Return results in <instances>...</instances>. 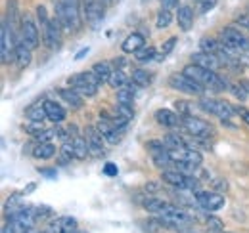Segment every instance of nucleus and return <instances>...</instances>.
I'll return each instance as SVG.
<instances>
[{
    "label": "nucleus",
    "mask_w": 249,
    "mask_h": 233,
    "mask_svg": "<svg viewBox=\"0 0 249 233\" xmlns=\"http://www.w3.org/2000/svg\"><path fill=\"white\" fill-rule=\"evenodd\" d=\"M182 73L188 75L190 79L197 81L199 84H203L205 88H213V90H226V88L230 86V83H228L224 77H220L217 71L205 69V67H201V65H197V63H190V65H186V67L182 69Z\"/></svg>",
    "instance_id": "obj_1"
},
{
    "label": "nucleus",
    "mask_w": 249,
    "mask_h": 233,
    "mask_svg": "<svg viewBox=\"0 0 249 233\" xmlns=\"http://www.w3.org/2000/svg\"><path fill=\"white\" fill-rule=\"evenodd\" d=\"M56 19L63 31H77L81 27L79 17V0H58L56 2Z\"/></svg>",
    "instance_id": "obj_2"
},
{
    "label": "nucleus",
    "mask_w": 249,
    "mask_h": 233,
    "mask_svg": "<svg viewBox=\"0 0 249 233\" xmlns=\"http://www.w3.org/2000/svg\"><path fill=\"white\" fill-rule=\"evenodd\" d=\"M218 38H220V44L226 50L234 52V54H242V52L248 54L249 52V38L240 29H236V27H224V29H220Z\"/></svg>",
    "instance_id": "obj_3"
},
{
    "label": "nucleus",
    "mask_w": 249,
    "mask_h": 233,
    "mask_svg": "<svg viewBox=\"0 0 249 233\" xmlns=\"http://www.w3.org/2000/svg\"><path fill=\"white\" fill-rule=\"evenodd\" d=\"M102 84V81L96 77L94 71H85V73H79V75H73L69 79V86L75 88L83 98H92L98 92V86Z\"/></svg>",
    "instance_id": "obj_4"
},
{
    "label": "nucleus",
    "mask_w": 249,
    "mask_h": 233,
    "mask_svg": "<svg viewBox=\"0 0 249 233\" xmlns=\"http://www.w3.org/2000/svg\"><path fill=\"white\" fill-rule=\"evenodd\" d=\"M163 182L173 185V187H178V189H184V191H197L199 189V180H196L194 176L186 174V172H180V170H163Z\"/></svg>",
    "instance_id": "obj_5"
},
{
    "label": "nucleus",
    "mask_w": 249,
    "mask_h": 233,
    "mask_svg": "<svg viewBox=\"0 0 249 233\" xmlns=\"http://www.w3.org/2000/svg\"><path fill=\"white\" fill-rule=\"evenodd\" d=\"M40 27L36 25V21L33 19L29 14L21 16V29H19V40L29 46L31 50H36L40 44Z\"/></svg>",
    "instance_id": "obj_6"
},
{
    "label": "nucleus",
    "mask_w": 249,
    "mask_h": 233,
    "mask_svg": "<svg viewBox=\"0 0 249 233\" xmlns=\"http://www.w3.org/2000/svg\"><path fill=\"white\" fill-rule=\"evenodd\" d=\"M16 44H18V42H14V31H12V27H10L6 21H2V33H0V59H2L4 65L16 61Z\"/></svg>",
    "instance_id": "obj_7"
},
{
    "label": "nucleus",
    "mask_w": 249,
    "mask_h": 233,
    "mask_svg": "<svg viewBox=\"0 0 249 233\" xmlns=\"http://www.w3.org/2000/svg\"><path fill=\"white\" fill-rule=\"evenodd\" d=\"M169 84H171V88H175V90H178V92H184L188 96H199V98H201L203 92H205V86H203V84H199L197 81L190 79L184 73L173 75V77L169 79Z\"/></svg>",
    "instance_id": "obj_8"
},
{
    "label": "nucleus",
    "mask_w": 249,
    "mask_h": 233,
    "mask_svg": "<svg viewBox=\"0 0 249 233\" xmlns=\"http://www.w3.org/2000/svg\"><path fill=\"white\" fill-rule=\"evenodd\" d=\"M182 128L186 130L190 136H196V138H207L211 134L209 122H205L203 118H197V116L194 115L182 116Z\"/></svg>",
    "instance_id": "obj_9"
},
{
    "label": "nucleus",
    "mask_w": 249,
    "mask_h": 233,
    "mask_svg": "<svg viewBox=\"0 0 249 233\" xmlns=\"http://www.w3.org/2000/svg\"><path fill=\"white\" fill-rule=\"evenodd\" d=\"M62 31H63L62 25H60V21H58L56 17L50 19V21L40 29L44 46H48V48H58L60 42H62Z\"/></svg>",
    "instance_id": "obj_10"
},
{
    "label": "nucleus",
    "mask_w": 249,
    "mask_h": 233,
    "mask_svg": "<svg viewBox=\"0 0 249 233\" xmlns=\"http://www.w3.org/2000/svg\"><path fill=\"white\" fill-rule=\"evenodd\" d=\"M196 201L207 212H215L224 206V197L217 191H196Z\"/></svg>",
    "instance_id": "obj_11"
},
{
    "label": "nucleus",
    "mask_w": 249,
    "mask_h": 233,
    "mask_svg": "<svg viewBox=\"0 0 249 233\" xmlns=\"http://www.w3.org/2000/svg\"><path fill=\"white\" fill-rule=\"evenodd\" d=\"M83 14L89 25L96 27L104 19V2L102 0H83Z\"/></svg>",
    "instance_id": "obj_12"
},
{
    "label": "nucleus",
    "mask_w": 249,
    "mask_h": 233,
    "mask_svg": "<svg viewBox=\"0 0 249 233\" xmlns=\"http://www.w3.org/2000/svg\"><path fill=\"white\" fill-rule=\"evenodd\" d=\"M77 220L75 218H71V216H58V218H54V220H50V224H48V232L50 233H71L77 230Z\"/></svg>",
    "instance_id": "obj_13"
},
{
    "label": "nucleus",
    "mask_w": 249,
    "mask_h": 233,
    "mask_svg": "<svg viewBox=\"0 0 249 233\" xmlns=\"http://www.w3.org/2000/svg\"><path fill=\"white\" fill-rule=\"evenodd\" d=\"M96 128H98V132L104 136V140H106L107 144L115 146V144L119 142V132H117V128L111 124V120H109L107 116H102V118L96 122Z\"/></svg>",
    "instance_id": "obj_14"
},
{
    "label": "nucleus",
    "mask_w": 249,
    "mask_h": 233,
    "mask_svg": "<svg viewBox=\"0 0 249 233\" xmlns=\"http://www.w3.org/2000/svg\"><path fill=\"white\" fill-rule=\"evenodd\" d=\"M85 138H87V144L90 147V153L94 155H104V136L98 132V128H94V126H87L85 128Z\"/></svg>",
    "instance_id": "obj_15"
},
{
    "label": "nucleus",
    "mask_w": 249,
    "mask_h": 233,
    "mask_svg": "<svg viewBox=\"0 0 249 233\" xmlns=\"http://www.w3.org/2000/svg\"><path fill=\"white\" fill-rule=\"evenodd\" d=\"M192 63H197L205 69H211V71H217L218 67L222 65V61L218 59V56H213V54H207V52H196L192 54Z\"/></svg>",
    "instance_id": "obj_16"
},
{
    "label": "nucleus",
    "mask_w": 249,
    "mask_h": 233,
    "mask_svg": "<svg viewBox=\"0 0 249 233\" xmlns=\"http://www.w3.org/2000/svg\"><path fill=\"white\" fill-rule=\"evenodd\" d=\"M156 120L161 126H165V128H178L182 124L180 115H177L171 109H159V111H156Z\"/></svg>",
    "instance_id": "obj_17"
},
{
    "label": "nucleus",
    "mask_w": 249,
    "mask_h": 233,
    "mask_svg": "<svg viewBox=\"0 0 249 233\" xmlns=\"http://www.w3.org/2000/svg\"><path fill=\"white\" fill-rule=\"evenodd\" d=\"M142 46H146L144 36H142L140 33H132V34H128V36L124 38V42L121 44V50H123L124 54H134V52L140 50Z\"/></svg>",
    "instance_id": "obj_18"
},
{
    "label": "nucleus",
    "mask_w": 249,
    "mask_h": 233,
    "mask_svg": "<svg viewBox=\"0 0 249 233\" xmlns=\"http://www.w3.org/2000/svg\"><path fill=\"white\" fill-rule=\"evenodd\" d=\"M44 109H46L48 120H52V122H56V124H60V122L65 120V109H63L60 103H56V101H52V100H46V101H44Z\"/></svg>",
    "instance_id": "obj_19"
},
{
    "label": "nucleus",
    "mask_w": 249,
    "mask_h": 233,
    "mask_svg": "<svg viewBox=\"0 0 249 233\" xmlns=\"http://www.w3.org/2000/svg\"><path fill=\"white\" fill-rule=\"evenodd\" d=\"M60 92V96H62V100L65 103H69L71 107H75V109H79V107H83V103H85V100H83V96L75 90V88H60L58 90Z\"/></svg>",
    "instance_id": "obj_20"
},
{
    "label": "nucleus",
    "mask_w": 249,
    "mask_h": 233,
    "mask_svg": "<svg viewBox=\"0 0 249 233\" xmlns=\"http://www.w3.org/2000/svg\"><path fill=\"white\" fill-rule=\"evenodd\" d=\"M33 59V50L29 46H25L21 40H18L16 44V61H18V67L19 69H25Z\"/></svg>",
    "instance_id": "obj_21"
},
{
    "label": "nucleus",
    "mask_w": 249,
    "mask_h": 233,
    "mask_svg": "<svg viewBox=\"0 0 249 233\" xmlns=\"http://www.w3.org/2000/svg\"><path fill=\"white\" fill-rule=\"evenodd\" d=\"M177 23L182 31H190L194 25V10L190 6H180L177 12Z\"/></svg>",
    "instance_id": "obj_22"
},
{
    "label": "nucleus",
    "mask_w": 249,
    "mask_h": 233,
    "mask_svg": "<svg viewBox=\"0 0 249 233\" xmlns=\"http://www.w3.org/2000/svg\"><path fill=\"white\" fill-rule=\"evenodd\" d=\"M56 155V146L52 142H42V144H36L33 149V157L35 159H40V161H48Z\"/></svg>",
    "instance_id": "obj_23"
},
{
    "label": "nucleus",
    "mask_w": 249,
    "mask_h": 233,
    "mask_svg": "<svg viewBox=\"0 0 249 233\" xmlns=\"http://www.w3.org/2000/svg\"><path fill=\"white\" fill-rule=\"evenodd\" d=\"M73 149H75V159H79V161L87 159V155L90 153V147L87 144V138L79 136L75 132V128H73Z\"/></svg>",
    "instance_id": "obj_24"
},
{
    "label": "nucleus",
    "mask_w": 249,
    "mask_h": 233,
    "mask_svg": "<svg viewBox=\"0 0 249 233\" xmlns=\"http://www.w3.org/2000/svg\"><path fill=\"white\" fill-rule=\"evenodd\" d=\"M130 83L138 88H148L152 84V75L144 69H134L130 75Z\"/></svg>",
    "instance_id": "obj_25"
},
{
    "label": "nucleus",
    "mask_w": 249,
    "mask_h": 233,
    "mask_svg": "<svg viewBox=\"0 0 249 233\" xmlns=\"http://www.w3.org/2000/svg\"><path fill=\"white\" fill-rule=\"evenodd\" d=\"M92 71L96 73V77L102 81V84H104V83L109 81V77H111V73H113V67H111L109 61H98V63L92 65Z\"/></svg>",
    "instance_id": "obj_26"
},
{
    "label": "nucleus",
    "mask_w": 249,
    "mask_h": 233,
    "mask_svg": "<svg viewBox=\"0 0 249 233\" xmlns=\"http://www.w3.org/2000/svg\"><path fill=\"white\" fill-rule=\"evenodd\" d=\"M199 48H201V52H207V54H213V56H218V54L222 52L220 40H215V38H211V36H203V38L199 40Z\"/></svg>",
    "instance_id": "obj_27"
},
{
    "label": "nucleus",
    "mask_w": 249,
    "mask_h": 233,
    "mask_svg": "<svg viewBox=\"0 0 249 233\" xmlns=\"http://www.w3.org/2000/svg\"><path fill=\"white\" fill-rule=\"evenodd\" d=\"M138 86H134L132 83L126 84V86L119 88L117 90V103H126V105H132L134 103V98H136V90Z\"/></svg>",
    "instance_id": "obj_28"
},
{
    "label": "nucleus",
    "mask_w": 249,
    "mask_h": 233,
    "mask_svg": "<svg viewBox=\"0 0 249 233\" xmlns=\"http://www.w3.org/2000/svg\"><path fill=\"white\" fill-rule=\"evenodd\" d=\"M128 81H130V77H126L121 69H115L113 73H111V77H109V81H107V84L111 88H115V90H119V88H123L128 84Z\"/></svg>",
    "instance_id": "obj_29"
},
{
    "label": "nucleus",
    "mask_w": 249,
    "mask_h": 233,
    "mask_svg": "<svg viewBox=\"0 0 249 233\" xmlns=\"http://www.w3.org/2000/svg\"><path fill=\"white\" fill-rule=\"evenodd\" d=\"M134 58L140 63H148V61H154L157 58V52L154 46H142L140 50L134 52Z\"/></svg>",
    "instance_id": "obj_30"
},
{
    "label": "nucleus",
    "mask_w": 249,
    "mask_h": 233,
    "mask_svg": "<svg viewBox=\"0 0 249 233\" xmlns=\"http://www.w3.org/2000/svg\"><path fill=\"white\" fill-rule=\"evenodd\" d=\"M25 115H27L29 120H36V122H44V118H48V116H46V109H44V103L31 105Z\"/></svg>",
    "instance_id": "obj_31"
},
{
    "label": "nucleus",
    "mask_w": 249,
    "mask_h": 233,
    "mask_svg": "<svg viewBox=\"0 0 249 233\" xmlns=\"http://www.w3.org/2000/svg\"><path fill=\"white\" fill-rule=\"evenodd\" d=\"M163 142H165V146L169 151H175V149H184L188 147V144L180 138V136H177V134H167L165 138H163Z\"/></svg>",
    "instance_id": "obj_32"
},
{
    "label": "nucleus",
    "mask_w": 249,
    "mask_h": 233,
    "mask_svg": "<svg viewBox=\"0 0 249 233\" xmlns=\"http://www.w3.org/2000/svg\"><path fill=\"white\" fill-rule=\"evenodd\" d=\"M165 203H167V201H163V199H156V197H146V201L142 203V206H144L148 212H152V214H159V212L163 210Z\"/></svg>",
    "instance_id": "obj_33"
},
{
    "label": "nucleus",
    "mask_w": 249,
    "mask_h": 233,
    "mask_svg": "<svg viewBox=\"0 0 249 233\" xmlns=\"http://www.w3.org/2000/svg\"><path fill=\"white\" fill-rule=\"evenodd\" d=\"M171 21H173V14H171V10L161 8V10H159V14H157L156 27L157 29H165V27H169V25H171Z\"/></svg>",
    "instance_id": "obj_34"
},
{
    "label": "nucleus",
    "mask_w": 249,
    "mask_h": 233,
    "mask_svg": "<svg viewBox=\"0 0 249 233\" xmlns=\"http://www.w3.org/2000/svg\"><path fill=\"white\" fill-rule=\"evenodd\" d=\"M113 113L123 116L126 120H132V118H134V109H132V105H126V103H117V105L113 107Z\"/></svg>",
    "instance_id": "obj_35"
},
{
    "label": "nucleus",
    "mask_w": 249,
    "mask_h": 233,
    "mask_svg": "<svg viewBox=\"0 0 249 233\" xmlns=\"http://www.w3.org/2000/svg\"><path fill=\"white\" fill-rule=\"evenodd\" d=\"M50 216H54V210L50 206H35V220H36V224L48 220Z\"/></svg>",
    "instance_id": "obj_36"
},
{
    "label": "nucleus",
    "mask_w": 249,
    "mask_h": 233,
    "mask_svg": "<svg viewBox=\"0 0 249 233\" xmlns=\"http://www.w3.org/2000/svg\"><path fill=\"white\" fill-rule=\"evenodd\" d=\"M205 224H207V228H209V232L211 233H222L224 232V222H222L220 218H217V216H209Z\"/></svg>",
    "instance_id": "obj_37"
},
{
    "label": "nucleus",
    "mask_w": 249,
    "mask_h": 233,
    "mask_svg": "<svg viewBox=\"0 0 249 233\" xmlns=\"http://www.w3.org/2000/svg\"><path fill=\"white\" fill-rule=\"evenodd\" d=\"M23 128H25V132H27V134H31L33 138H35V136H38L42 130H46L44 122H36V120H31V122H29V124H25Z\"/></svg>",
    "instance_id": "obj_38"
},
{
    "label": "nucleus",
    "mask_w": 249,
    "mask_h": 233,
    "mask_svg": "<svg viewBox=\"0 0 249 233\" xmlns=\"http://www.w3.org/2000/svg\"><path fill=\"white\" fill-rule=\"evenodd\" d=\"M228 90H230V92H232V94H234V96H236L240 101L248 100L249 94H248V90L244 88V84H242V83H240V84H230V86H228Z\"/></svg>",
    "instance_id": "obj_39"
},
{
    "label": "nucleus",
    "mask_w": 249,
    "mask_h": 233,
    "mask_svg": "<svg viewBox=\"0 0 249 233\" xmlns=\"http://www.w3.org/2000/svg\"><path fill=\"white\" fill-rule=\"evenodd\" d=\"M36 21H38V27L40 29L50 21V16H48V12H46L44 6H36Z\"/></svg>",
    "instance_id": "obj_40"
},
{
    "label": "nucleus",
    "mask_w": 249,
    "mask_h": 233,
    "mask_svg": "<svg viewBox=\"0 0 249 233\" xmlns=\"http://www.w3.org/2000/svg\"><path fill=\"white\" fill-rule=\"evenodd\" d=\"M175 44H177V36H171L167 42H163V46H161V54H159L156 59H163L167 54H171L173 48H175Z\"/></svg>",
    "instance_id": "obj_41"
},
{
    "label": "nucleus",
    "mask_w": 249,
    "mask_h": 233,
    "mask_svg": "<svg viewBox=\"0 0 249 233\" xmlns=\"http://www.w3.org/2000/svg\"><path fill=\"white\" fill-rule=\"evenodd\" d=\"M175 107L180 111V115L182 116H188L192 115V109H190V103H186V101H175Z\"/></svg>",
    "instance_id": "obj_42"
},
{
    "label": "nucleus",
    "mask_w": 249,
    "mask_h": 233,
    "mask_svg": "<svg viewBox=\"0 0 249 233\" xmlns=\"http://www.w3.org/2000/svg\"><path fill=\"white\" fill-rule=\"evenodd\" d=\"M226 189H228V182H226V180H215V182H213V191L222 193V191H226Z\"/></svg>",
    "instance_id": "obj_43"
},
{
    "label": "nucleus",
    "mask_w": 249,
    "mask_h": 233,
    "mask_svg": "<svg viewBox=\"0 0 249 233\" xmlns=\"http://www.w3.org/2000/svg\"><path fill=\"white\" fill-rule=\"evenodd\" d=\"M117 172H119L117 165H113V163H106V166H104V174H107V176H117Z\"/></svg>",
    "instance_id": "obj_44"
},
{
    "label": "nucleus",
    "mask_w": 249,
    "mask_h": 233,
    "mask_svg": "<svg viewBox=\"0 0 249 233\" xmlns=\"http://www.w3.org/2000/svg\"><path fill=\"white\" fill-rule=\"evenodd\" d=\"M236 23H238L240 27H244V29L249 31V14H242V16H238V17H236Z\"/></svg>",
    "instance_id": "obj_45"
},
{
    "label": "nucleus",
    "mask_w": 249,
    "mask_h": 233,
    "mask_svg": "<svg viewBox=\"0 0 249 233\" xmlns=\"http://www.w3.org/2000/svg\"><path fill=\"white\" fill-rule=\"evenodd\" d=\"M199 4H201V12L205 14V12H209V10H213V8H215L217 0H203V2H199Z\"/></svg>",
    "instance_id": "obj_46"
},
{
    "label": "nucleus",
    "mask_w": 249,
    "mask_h": 233,
    "mask_svg": "<svg viewBox=\"0 0 249 233\" xmlns=\"http://www.w3.org/2000/svg\"><path fill=\"white\" fill-rule=\"evenodd\" d=\"M234 109H236V115L242 116V120L249 126V111L248 109H244V107H234Z\"/></svg>",
    "instance_id": "obj_47"
},
{
    "label": "nucleus",
    "mask_w": 249,
    "mask_h": 233,
    "mask_svg": "<svg viewBox=\"0 0 249 233\" xmlns=\"http://www.w3.org/2000/svg\"><path fill=\"white\" fill-rule=\"evenodd\" d=\"M161 8H165V10L178 8V0H161Z\"/></svg>",
    "instance_id": "obj_48"
},
{
    "label": "nucleus",
    "mask_w": 249,
    "mask_h": 233,
    "mask_svg": "<svg viewBox=\"0 0 249 233\" xmlns=\"http://www.w3.org/2000/svg\"><path fill=\"white\" fill-rule=\"evenodd\" d=\"M111 61H113L115 69H121V71H123V67H124V58H115V59H111Z\"/></svg>",
    "instance_id": "obj_49"
},
{
    "label": "nucleus",
    "mask_w": 249,
    "mask_h": 233,
    "mask_svg": "<svg viewBox=\"0 0 249 233\" xmlns=\"http://www.w3.org/2000/svg\"><path fill=\"white\" fill-rule=\"evenodd\" d=\"M157 189H159V183H156V182L146 183V191H157Z\"/></svg>",
    "instance_id": "obj_50"
},
{
    "label": "nucleus",
    "mask_w": 249,
    "mask_h": 233,
    "mask_svg": "<svg viewBox=\"0 0 249 233\" xmlns=\"http://www.w3.org/2000/svg\"><path fill=\"white\" fill-rule=\"evenodd\" d=\"M87 54H89V48H85V50H81V52H79V54H77L75 58H77V59H81V58H83V56H87Z\"/></svg>",
    "instance_id": "obj_51"
},
{
    "label": "nucleus",
    "mask_w": 249,
    "mask_h": 233,
    "mask_svg": "<svg viewBox=\"0 0 249 233\" xmlns=\"http://www.w3.org/2000/svg\"><path fill=\"white\" fill-rule=\"evenodd\" d=\"M242 84H244V88L248 90V94H249V81H242Z\"/></svg>",
    "instance_id": "obj_52"
},
{
    "label": "nucleus",
    "mask_w": 249,
    "mask_h": 233,
    "mask_svg": "<svg viewBox=\"0 0 249 233\" xmlns=\"http://www.w3.org/2000/svg\"><path fill=\"white\" fill-rule=\"evenodd\" d=\"M104 4H113V0H102Z\"/></svg>",
    "instance_id": "obj_53"
},
{
    "label": "nucleus",
    "mask_w": 249,
    "mask_h": 233,
    "mask_svg": "<svg viewBox=\"0 0 249 233\" xmlns=\"http://www.w3.org/2000/svg\"><path fill=\"white\" fill-rule=\"evenodd\" d=\"M71 233H87V232H83V230H75V232H71Z\"/></svg>",
    "instance_id": "obj_54"
},
{
    "label": "nucleus",
    "mask_w": 249,
    "mask_h": 233,
    "mask_svg": "<svg viewBox=\"0 0 249 233\" xmlns=\"http://www.w3.org/2000/svg\"><path fill=\"white\" fill-rule=\"evenodd\" d=\"M33 233H50L48 230H44V232H33Z\"/></svg>",
    "instance_id": "obj_55"
},
{
    "label": "nucleus",
    "mask_w": 249,
    "mask_h": 233,
    "mask_svg": "<svg viewBox=\"0 0 249 233\" xmlns=\"http://www.w3.org/2000/svg\"><path fill=\"white\" fill-rule=\"evenodd\" d=\"M184 233H186V232H184ZM190 233H194V232H190Z\"/></svg>",
    "instance_id": "obj_56"
},
{
    "label": "nucleus",
    "mask_w": 249,
    "mask_h": 233,
    "mask_svg": "<svg viewBox=\"0 0 249 233\" xmlns=\"http://www.w3.org/2000/svg\"><path fill=\"white\" fill-rule=\"evenodd\" d=\"M222 233H224V232H222Z\"/></svg>",
    "instance_id": "obj_57"
}]
</instances>
